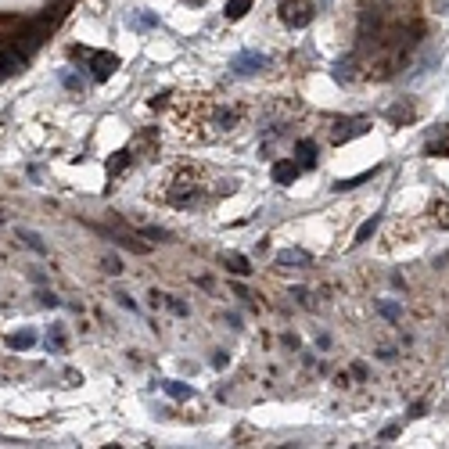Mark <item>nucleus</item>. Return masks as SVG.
<instances>
[{
    "instance_id": "6e6552de",
    "label": "nucleus",
    "mask_w": 449,
    "mask_h": 449,
    "mask_svg": "<svg viewBox=\"0 0 449 449\" xmlns=\"http://www.w3.org/2000/svg\"><path fill=\"white\" fill-rule=\"evenodd\" d=\"M14 234H19V241H22L25 248H33L36 255H47V245L40 241V234H33V230H25V227H19V230H14Z\"/></svg>"
},
{
    "instance_id": "412c9836",
    "label": "nucleus",
    "mask_w": 449,
    "mask_h": 449,
    "mask_svg": "<svg viewBox=\"0 0 449 449\" xmlns=\"http://www.w3.org/2000/svg\"><path fill=\"white\" fill-rule=\"evenodd\" d=\"M395 435H399V428H395V424H388V428L381 431V439H395Z\"/></svg>"
},
{
    "instance_id": "dca6fc26",
    "label": "nucleus",
    "mask_w": 449,
    "mask_h": 449,
    "mask_svg": "<svg viewBox=\"0 0 449 449\" xmlns=\"http://www.w3.org/2000/svg\"><path fill=\"white\" fill-rule=\"evenodd\" d=\"M388 116H392V119H413V108H392Z\"/></svg>"
},
{
    "instance_id": "6ab92c4d",
    "label": "nucleus",
    "mask_w": 449,
    "mask_h": 449,
    "mask_svg": "<svg viewBox=\"0 0 449 449\" xmlns=\"http://www.w3.org/2000/svg\"><path fill=\"white\" fill-rule=\"evenodd\" d=\"M116 298H119V302H122V306H126V309H137V306H133V298H130V295H126V292H119V295H116Z\"/></svg>"
},
{
    "instance_id": "9d476101",
    "label": "nucleus",
    "mask_w": 449,
    "mask_h": 449,
    "mask_svg": "<svg viewBox=\"0 0 449 449\" xmlns=\"http://www.w3.org/2000/svg\"><path fill=\"white\" fill-rule=\"evenodd\" d=\"M377 227H381V216L374 212V216H371V219H366V223H363V227L356 230V245H363V241H371V234H374Z\"/></svg>"
},
{
    "instance_id": "ddd939ff",
    "label": "nucleus",
    "mask_w": 449,
    "mask_h": 449,
    "mask_svg": "<svg viewBox=\"0 0 449 449\" xmlns=\"http://www.w3.org/2000/svg\"><path fill=\"white\" fill-rule=\"evenodd\" d=\"M227 266H234V274H252L245 255H227Z\"/></svg>"
},
{
    "instance_id": "2eb2a0df",
    "label": "nucleus",
    "mask_w": 449,
    "mask_h": 449,
    "mask_svg": "<svg viewBox=\"0 0 449 449\" xmlns=\"http://www.w3.org/2000/svg\"><path fill=\"white\" fill-rule=\"evenodd\" d=\"M61 345H65V338H61V331L54 327L51 334H47V349H61Z\"/></svg>"
},
{
    "instance_id": "423d86ee",
    "label": "nucleus",
    "mask_w": 449,
    "mask_h": 449,
    "mask_svg": "<svg viewBox=\"0 0 449 449\" xmlns=\"http://www.w3.org/2000/svg\"><path fill=\"white\" fill-rule=\"evenodd\" d=\"M22 61H25V54H19V51H0V69H4V76H14L22 69Z\"/></svg>"
},
{
    "instance_id": "f257e3e1",
    "label": "nucleus",
    "mask_w": 449,
    "mask_h": 449,
    "mask_svg": "<svg viewBox=\"0 0 449 449\" xmlns=\"http://www.w3.org/2000/svg\"><path fill=\"white\" fill-rule=\"evenodd\" d=\"M281 19H284V25L302 29L313 22V4L309 0H281Z\"/></svg>"
},
{
    "instance_id": "f3484780",
    "label": "nucleus",
    "mask_w": 449,
    "mask_h": 449,
    "mask_svg": "<svg viewBox=\"0 0 449 449\" xmlns=\"http://www.w3.org/2000/svg\"><path fill=\"white\" fill-rule=\"evenodd\" d=\"M105 266H108V274H122V263L119 259H105Z\"/></svg>"
},
{
    "instance_id": "20e7f679",
    "label": "nucleus",
    "mask_w": 449,
    "mask_h": 449,
    "mask_svg": "<svg viewBox=\"0 0 449 449\" xmlns=\"http://www.w3.org/2000/svg\"><path fill=\"white\" fill-rule=\"evenodd\" d=\"M295 151H298V169H313L316 166V144L313 140H298Z\"/></svg>"
},
{
    "instance_id": "7ed1b4c3",
    "label": "nucleus",
    "mask_w": 449,
    "mask_h": 449,
    "mask_svg": "<svg viewBox=\"0 0 449 449\" xmlns=\"http://www.w3.org/2000/svg\"><path fill=\"white\" fill-rule=\"evenodd\" d=\"M87 58H90V65H94V79H98V83H105V79L119 69V58H116V54H105V51H87Z\"/></svg>"
},
{
    "instance_id": "a211bd4d",
    "label": "nucleus",
    "mask_w": 449,
    "mask_h": 449,
    "mask_svg": "<svg viewBox=\"0 0 449 449\" xmlns=\"http://www.w3.org/2000/svg\"><path fill=\"white\" fill-rule=\"evenodd\" d=\"M169 309H173L176 316H187V306H184V302H173V298H169Z\"/></svg>"
},
{
    "instance_id": "0eeeda50",
    "label": "nucleus",
    "mask_w": 449,
    "mask_h": 449,
    "mask_svg": "<svg viewBox=\"0 0 449 449\" xmlns=\"http://www.w3.org/2000/svg\"><path fill=\"white\" fill-rule=\"evenodd\" d=\"M298 173H302L298 162H277V166H274V184H292Z\"/></svg>"
},
{
    "instance_id": "39448f33",
    "label": "nucleus",
    "mask_w": 449,
    "mask_h": 449,
    "mask_svg": "<svg viewBox=\"0 0 449 449\" xmlns=\"http://www.w3.org/2000/svg\"><path fill=\"white\" fill-rule=\"evenodd\" d=\"M33 345H36V334H33V331H14V334H8V349H14V352L33 349Z\"/></svg>"
},
{
    "instance_id": "aec40b11",
    "label": "nucleus",
    "mask_w": 449,
    "mask_h": 449,
    "mask_svg": "<svg viewBox=\"0 0 449 449\" xmlns=\"http://www.w3.org/2000/svg\"><path fill=\"white\" fill-rule=\"evenodd\" d=\"M381 313L388 316V320H395V316H399V309H395V306H388V302H384V306H381Z\"/></svg>"
},
{
    "instance_id": "4468645a",
    "label": "nucleus",
    "mask_w": 449,
    "mask_h": 449,
    "mask_svg": "<svg viewBox=\"0 0 449 449\" xmlns=\"http://www.w3.org/2000/svg\"><path fill=\"white\" fill-rule=\"evenodd\" d=\"M216 122L223 126V130H227V126H234V122H237V111H227V108H219V111H216Z\"/></svg>"
},
{
    "instance_id": "1a4fd4ad",
    "label": "nucleus",
    "mask_w": 449,
    "mask_h": 449,
    "mask_svg": "<svg viewBox=\"0 0 449 449\" xmlns=\"http://www.w3.org/2000/svg\"><path fill=\"white\" fill-rule=\"evenodd\" d=\"M306 263H309V252H298V248L277 255V266H306Z\"/></svg>"
},
{
    "instance_id": "9b49d317",
    "label": "nucleus",
    "mask_w": 449,
    "mask_h": 449,
    "mask_svg": "<svg viewBox=\"0 0 449 449\" xmlns=\"http://www.w3.org/2000/svg\"><path fill=\"white\" fill-rule=\"evenodd\" d=\"M248 8H252V0H230V4H227V19H230V22L245 19V14H248Z\"/></svg>"
},
{
    "instance_id": "f03ea898",
    "label": "nucleus",
    "mask_w": 449,
    "mask_h": 449,
    "mask_svg": "<svg viewBox=\"0 0 449 449\" xmlns=\"http://www.w3.org/2000/svg\"><path fill=\"white\" fill-rule=\"evenodd\" d=\"M266 65H270V58H266V54L241 51V54L230 61V72H234V76H255V72H263Z\"/></svg>"
},
{
    "instance_id": "f8f14e48",
    "label": "nucleus",
    "mask_w": 449,
    "mask_h": 449,
    "mask_svg": "<svg viewBox=\"0 0 449 449\" xmlns=\"http://www.w3.org/2000/svg\"><path fill=\"white\" fill-rule=\"evenodd\" d=\"M166 392H169L173 399H190V395H195V388H187L184 381H166Z\"/></svg>"
}]
</instances>
